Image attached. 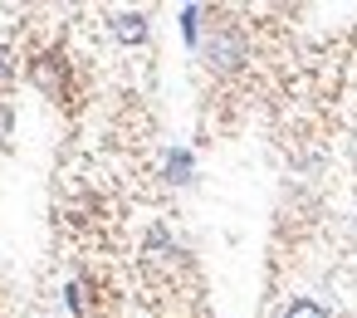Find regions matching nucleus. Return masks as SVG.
Instances as JSON below:
<instances>
[{"instance_id":"nucleus-3","label":"nucleus","mask_w":357,"mask_h":318,"mask_svg":"<svg viewBox=\"0 0 357 318\" xmlns=\"http://www.w3.org/2000/svg\"><path fill=\"white\" fill-rule=\"evenodd\" d=\"M167 176L172 181H191V152H172L167 157Z\"/></svg>"},{"instance_id":"nucleus-1","label":"nucleus","mask_w":357,"mask_h":318,"mask_svg":"<svg viewBox=\"0 0 357 318\" xmlns=\"http://www.w3.org/2000/svg\"><path fill=\"white\" fill-rule=\"evenodd\" d=\"M206 64H211L215 74L240 69V64H245V35H240V30H230V25H220V30L206 40Z\"/></svg>"},{"instance_id":"nucleus-2","label":"nucleus","mask_w":357,"mask_h":318,"mask_svg":"<svg viewBox=\"0 0 357 318\" xmlns=\"http://www.w3.org/2000/svg\"><path fill=\"white\" fill-rule=\"evenodd\" d=\"M113 35H118L123 45H142V40H147V20L132 15V10H128V15H113Z\"/></svg>"},{"instance_id":"nucleus-6","label":"nucleus","mask_w":357,"mask_h":318,"mask_svg":"<svg viewBox=\"0 0 357 318\" xmlns=\"http://www.w3.org/2000/svg\"><path fill=\"white\" fill-rule=\"evenodd\" d=\"M6 79H10V64H6V59H0V89H6Z\"/></svg>"},{"instance_id":"nucleus-5","label":"nucleus","mask_w":357,"mask_h":318,"mask_svg":"<svg viewBox=\"0 0 357 318\" xmlns=\"http://www.w3.org/2000/svg\"><path fill=\"white\" fill-rule=\"evenodd\" d=\"M196 20H201V10H181V30H186V40H196Z\"/></svg>"},{"instance_id":"nucleus-4","label":"nucleus","mask_w":357,"mask_h":318,"mask_svg":"<svg viewBox=\"0 0 357 318\" xmlns=\"http://www.w3.org/2000/svg\"><path fill=\"white\" fill-rule=\"evenodd\" d=\"M284 318H328V313H323L313 298H294V303L284 308Z\"/></svg>"}]
</instances>
